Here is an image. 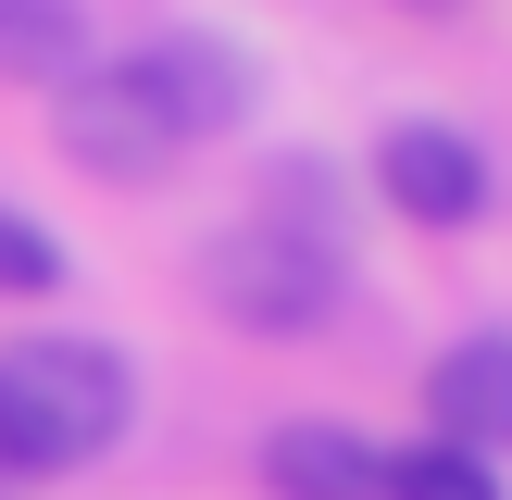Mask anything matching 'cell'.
<instances>
[{"instance_id": "obj_1", "label": "cell", "mask_w": 512, "mask_h": 500, "mask_svg": "<svg viewBox=\"0 0 512 500\" xmlns=\"http://www.w3.org/2000/svg\"><path fill=\"white\" fill-rule=\"evenodd\" d=\"M138 413V363L113 338H13L0 350V463L25 475H75L125 438Z\"/></svg>"}, {"instance_id": "obj_7", "label": "cell", "mask_w": 512, "mask_h": 500, "mask_svg": "<svg viewBox=\"0 0 512 500\" xmlns=\"http://www.w3.org/2000/svg\"><path fill=\"white\" fill-rule=\"evenodd\" d=\"M425 400H438V438H450V450L500 463V450H512V325L450 338V350H438V375H425Z\"/></svg>"}, {"instance_id": "obj_4", "label": "cell", "mask_w": 512, "mask_h": 500, "mask_svg": "<svg viewBox=\"0 0 512 500\" xmlns=\"http://www.w3.org/2000/svg\"><path fill=\"white\" fill-rule=\"evenodd\" d=\"M375 200H388L400 225H438V238H463V225L500 200V163L463 138V125H438V113H400L388 138H375Z\"/></svg>"}, {"instance_id": "obj_2", "label": "cell", "mask_w": 512, "mask_h": 500, "mask_svg": "<svg viewBox=\"0 0 512 500\" xmlns=\"http://www.w3.org/2000/svg\"><path fill=\"white\" fill-rule=\"evenodd\" d=\"M213 313L225 325H250V338H300V325H325L338 313V288H350V263L338 250H313V238H275L263 213L238 225V238H213Z\"/></svg>"}, {"instance_id": "obj_6", "label": "cell", "mask_w": 512, "mask_h": 500, "mask_svg": "<svg viewBox=\"0 0 512 500\" xmlns=\"http://www.w3.org/2000/svg\"><path fill=\"white\" fill-rule=\"evenodd\" d=\"M263 488L275 500H388V450L338 413H288L263 438Z\"/></svg>"}, {"instance_id": "obj_10", "label": "cell", "mask_w": 512, "mask_h": 500, "mask_svg": "<svg viewBox=\"0 0 512 500\" xmlns=\"http://www.w3.org/2000/svg\"><path fill=\"white\" fill-rule=\"evenodd\" d=\"M50 288H63V238L0 200V300H50Z\"/></svg>"}, {"instance_id": "obj_5", "label": "cell", "mask_w": 512, "mask_h": 500, "mask_svg": "<svg viewBox=\"0 0 512 500\" xmlns=\"http://www.w3.org/2000/svg\"><path fill=\"white\" fill-rule=\"evenodd\" d=\"M50 125H63L75 175H100V188H150V175L175 163L163 113L138 100V75H125V63H88L75 88H50Z\"/></svg>"}, {"instance_id": "obj_3", "label": "cell", "mask_w": 512, "mask_h": 500, "mask_svg": "<svg viewBox=\"0 0 512 500\" xmlns=\"http://www.w3.org/2000/svg\"><path fill=\"white\" fill-rule=\"evenodd\" d=\"M125 75H138V100L163 113V138H238L250 100H263V63H250L238 38H213V25H163V38L125 50Z\"/></svg>"}, {"instance_id": "obj_9", "label": "cell", "mask_w": 512, "mask_h": 500, "mask_svg": "<svg viewBox=\"0 0 512 500\" xmlns=\"http://www.w3.org/2000/svg\"><path fill=\"white\" fill-rule=\"evenodd\" d=\"M388 500H512L475 450H450V438H413V450H388Z\"/></svg>"}, {"instance_id": "obj_11", "label": "cell", "mask_w": 512, "mask_h": 500, "mask_svg": "<svg viewBox=\"0 0 512 500\" xmlns=\"http://www.w3.org/2000/svg\"><path fill=\"white\" fill-rule=\"evenodd\" d=\"M0 500H13V463H0Z\"/></svg>"}, {"instance_id": "obj_8", "label": "cell", "mask_w": 512, "mask_h": 500, "mask_svg": "<svg viewBox=\"0 0 512 500\" xmlns=\"http://www.w3.org/2000/svg\"><path fill=\"white\" fill-rule=\"evenodd\" d=\"M88 75V0H0V88H75Z\"/></svg>"}]
</instances>
